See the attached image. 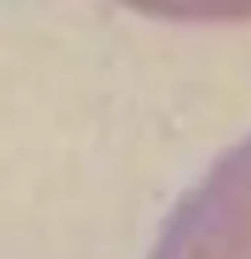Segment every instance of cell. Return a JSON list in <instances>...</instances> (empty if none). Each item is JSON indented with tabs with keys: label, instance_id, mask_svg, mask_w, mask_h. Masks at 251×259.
Wrapping results in <instances>:
<instances>
[{
	"label": "cell",
	"instance_id": "cell-1",
	"mask_svg": "<svg viewBox=\"0 0 251 259\" xmlns=\"http://www.w3.org/2000/svg\"><path fill=\"white\" fill-rule=\"evenodd\" d=\"M152 259H251V137L185 196Z\"/></svg>",
	"mask_w": 251,
	"mask_h": 259
},
{
	"label": "cell",
	"instance_id": "cell-2",
	"mask_svg": "<svg viewBox=\"0 0 251 259\" xmlns=\"http://www.w3.org/2000/svg\"><path fill=\"white\" fill-rule=\"evenodd\" d=\"M170 22H251V0H122Z\"/></svg>",
	"mask_w": 251,
	"mask_h": 259
}]
</instances>
